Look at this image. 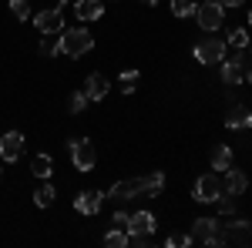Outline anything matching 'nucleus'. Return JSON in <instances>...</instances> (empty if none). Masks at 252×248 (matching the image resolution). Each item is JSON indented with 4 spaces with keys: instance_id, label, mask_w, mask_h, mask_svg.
Returning <instances> with one entry per match:
<instances>
[{
    "instance_id": "6",
    "label": "nucleus",
    "mask_w": 252,
    "mask_h": 248,
    "mask_svg": "<svg viewBox=\"0 0 252 248\" xmlns=\"http://www.w3.org/2000/svg\"><path fill=\"white\" fill-rule=\"evenodd\" d=\"M222 194H225V188H222V181H219L212 171L202 174V178L195 181V188H192V198L198 201V205H215Z\"/></svg>"
},
{
    "instance_id": "2",
    "label": "nucleus",
    "mask_w": 252,
    "mask_h": 248,
    "mask_svg": "<svg viewBox=\"0 0 252 248\" xmlns=\"http://www.w3.org/2000/svg\"><path fill=\"white\" fill-rule=\"evenodd\" d=\"M225 54H229V44H225L222 37H202L198 44H195V51H192V57L198 60V64H205V67L222 64Z\"/></svg>"
},
{
    "instance_id": "24",
    "label": "nucleus",
    "mask_w": 252,
    "mask_h": 248,
    "mask_svg": "<svg viewBox=\"0 0 252 248\" xmlns=\"http://www.w3.org/2000/svg\"><path fill=\"white\" fill-rule=\"evenodd\" d=\"M138 81H141V74L138 71H121V77H118V84H121V94H135V87H138Z\"/></svg>"
},
{
    "instance_id": "35",
    "label": "nucleus",
    "mask_w": 252,
    "mask_h": 248,
    "mask_svg": "<svg viewBox=\"0 0 252 248\" xmlns=\"http://www.w3.org/2000/svg\"><path fill=\"white\" fill-rule=\"evenodd\" d=\"M138 3H145V7H155L158 0H138Z\"/></svg>"
},
{
    "instance_id": "30",
    "label": "nucleus",
    "mask_w": 252,
    "mask_h": 248,
    "mask_svg": "<svg viewBox=\"0 0 252 248\" xmlns=\"http://www.w3.org/2000/svg\"><path fill=\"white\" fill-rule=\"evenodd\" d=\"M215 208H219V215H225V218H232V215H235V194H229V198L222 194V198L215 201Z\"/></svg>"
},
{
    "instance_id": "33",
    "label": "nucleus",
    "mask_w": 252,
    "mask_h": 248,
    "mask_svg": "<svg viewBox=\"0 0 252 248\" xmlns=\"http://www.w3.org/2000/svg\"><path fill=\"white\" fill-rule=\"evenodd\" d=\"M219 3H222V7H225V10H235V7H242V3H246V0H219Z\"/></svg>"
},
{
    "instance_id": "29",
    "label": "nucleus",
    "mask_w": 252,
    "mask_h": 248,
    "mask_svg": "<svg viewBox=\"0 0 252 248\" xmlns=\"http://www.w3.org/2000/svg\"><path fill=\"white\" fill-rule=\"evenodd\" d=\"M10 14H14L20 24H27V17H31V3H27V0H10Z\"/></svg>"
},
{
    "instance_id": "32",
    "label": "nucleus",
    "mask_w": 252,
    "mask_h": 248,
    "mask_svg": "<svg viewBox=\"0 0 252 248\" xmlns=\"http://www.w3.org/2000/svg\"><path fill=\"white\" fill-rule=\"evenodd\" d=\"M128 242L138 248H148V245H155V235H128Z\"/></svg>"
},
{
    "instance_id": "38",
    "label": "nucleus",
    "mask_w": 252,
    "mask_h": 248,
    "mask_svg": "<svg viewBox=\"0 0 252 248\" xmlns=\"http://www.w3.org/2000/svg\"><path fill=\"white\" fill-rule=\"evenodd\" d=\"M249 27H252V10H249Z\"/></svg>"
},
{
    "instance_id": "11",
    "label": "nucleus",
    "mask_w": 252,
    "mask_h": 248,
    "mask_svg": "<svg viewBox=\"0 0 252 248\" xmlns=\"http://www.w3.org/2000/svg\"><path fill=\"white\" fill-rule=\"evenodd\" d=\"M104 194H108L111 201H131V198H138V194H141V178H125V181L111 185Z\"/></svg>"
},
{
    "instance_id": "23",
    "label": "nucleus",
    "mask_w": 252,
    "mask_h": 248,
    "mask_svg": "<svg viewBox=\"0 0 252 248\" xmlns=\"http://www.w3.org/2000/svg\"><path fill=\"white\" fill-rule=\"evenodd\" d=\"M249 30H246V27H232V30H229V37H225V44H229V47H232V51H246V47H249Z\"/></svg>"
},
{
    "instance_id": "16",
    "label": "nucleus",
    "mask_w": 252,
    "mask_h": 248,
    "mask_svg": "<svg viewBox=\"0 0 252 248\" xmlns=\"http://www.w3.org/2000/svg\"><path fill=\"white\" fill-rule=\"evenodd\" d=\"M225 128L229 131H246V128H252V111L246 104H235L232 111H229V117H225Z\"/></svg>"
},
{
    "instance_id": "27",
    "label": "nucleus",
    "mask_w": 252,
    "mask_h": 248,
    "mask_svg": "<svg viewBox=\"0 0 252 248\" xmlns=\"http://www.w3.org/2000/svg\"><path fill=\"white\" fill-rule=\"evenodd\" d=\"M172 14H175L178 20L195 17V0H172Z\"/></svg>"
},
{
    "instance_id": "9",
    "label": "nucleus",
    "mask_w": 252,
    "mask_h": 248,
    "mask_svg": "<svg viewBox=\"0 0 252 248\" xmlns=\"http://www.w3.org/2000/svg\"><path fill=\"white\" fill-rule=\"evenodd\" d=\"M34 27H37V34H61V30H64V10H61V7L37 10V14H34Z\"/></svg>"
},
{
    "instance_id": "21",
    "label": "nucleus",
    "mask_w": 252,
    "mask_h": 248,
    "mask_svg": "<svg viewBox=\"0 0 252 248\" xmlns=\"http://www.w3.org/2000/svg\"><path fill=\"white\" fill-rule=\"evenodd\" d=\"M54 201H58V191H54L51 181H44V185L34 191V205H37V208H51Z\"/></svg>"
},
{
    "instance_id": "36",
    "label": "nucleus",
    "mask_w": 252,
    "mask_h": 248,
    "mask_svg": "<svg viewBox=\"0 0 252 248\" xmlns=\"http://www.w3.org/2000/svg\"><path fill=\"white\" fill-rule=\"evenodd\" d=\"M64 3H71V0H58V7H64Z\"/></svg>"
},
{
    "instance_id": "4",
    "label": "nucleus",
    "mask_w": 252,
    "mask_h": 248,
    "mask_svg": "<svg viewBox=\"0 0 252 248\" xmlns=\"http://www.w3.org/2000/svg\"><path fill=\"white\" fill-rule=\"evenodd\" d=\"M67 151H71V165H74L81 174L94 171L97 154H94V144H91V138H74V141L67 144Z\"/></svg>"
},
{
    "instance_id": "17",
    "label": "nucleus",
    "mask_w": 252,
    "mask_h": 248,
    "mask_svg": "<svg viewBox=\"0 0 252 248\" xmlns=\"http://www.w3.org/2000/svg\"><path fill=\"white\" fill-rule=\"evenodd\" d=\"M222 188H225V194H235V198H239V194H246V188H249V174L239 171V168H229Z\"/></svg>"
},
{
    "instance_id": "15",
    "label": "nucleus",
    "mask_w": 252,
    "mask_h": 248,
    "mask_svg": "<svg viewBox=\"0 0 252 248\" xmlns=\"http://www.w3.org/2000/svg\"><path fill=\"white\" fill-rule=\"evenodd\" d=\"M108 91H111V84H108V77L104 74H88V81H84V94L91 97V101H104L108 97Z\"/></svg>"
},
{
    "instance_id": "19",
    "label": "nucleus",
    "mask_w": 252,
    "mask_h": 248,
    "mask_svg": "<svg viewBox=\"0 0 252 248\" xmlns=\"http://www.w3.org/2000/svg\"><path fill=\"white\" fill-rule=\"evenodd\" d=\"M161 188H165V171H148L141 178V194L145 198H158Z\"/></svg>"
},
{
    "instance_id": "22",
    "label": "nucleus",
    "mask_w": 252,
    "mask_h": 248,
    "mask_svg": "<svg viewBox=\"0 0 252 248\" xmlns=\"http://www.w3.org/2000/svg\"><path fill=\"white\" fill-rule=\"evenodd\" d=\"M37 51H40V57H54V54H61V37L58 34H40Z\"/></svg>"
},
{
    "instance_id": "8",
    "label": "nucleus",
    "mask_w": 252,
    "mask_h": 248,
    "mask_svg": "<svg viewBox=\"0 0 252 248\" xmlns=\"http://www.w3.org/2000/svg\"><path fill=\"white\" fill-rule=\"evenodd\" d=\"M246 81V51H235L232 57L222 60V84L225 87H235Z\"/></svg>"
},
{
    "instance_id": "13",
    "label": "nucleus",
    "mask_w": 252,
    "mask_h": 248,
    "mask_svg": "<svg viewBox=\"0 0 252 248\" xmlns=\"http://www.w3.org/2000/svg\"><path fill=\"white\" fill-rule=\"evenodd\" d=\"M74 17L81 24H91V20L104 17V0H74Z\"/></svg>"
},
{
    "instance_id": "3",
    "label": "nucleus",
    "mask_w": 252,
    "mask_h": 248,
    "mask_svg": "<svg viewBox=\"0 0 252 248\" xmlns=\"http://www.w3.org/2000/svg\"><path fill=\"white\" fill-rule=\"evenodd\" d=\"M195 20H198V27L205 34H215L222 27V20H225V7L219 0H202V3H195Z\"/></svg>"
},
{
    "instance_id": "10",
    "label": "nucleus",
    "mask_w": 252,
    "mask_h": 248,
    "mask_svg": "<svg viewBox=\"0 0 252 248\" xmlns=\"http://www.w3.org/2000/svg\"><path fill=\"white\" fill-rule=\"evenodd\" d=\"M20 154H24V134L20 131L0 134V161L14 165V161H20Z\"/></svg>"
},
{
    "instance_id": "26",
    "label": "nucleus",
    "mask_w": 252,
    "mask_h": 248,
    "mask_svg": "<svg viewBox=\"0 0 252 248\" xmlns=\"http://www.w3.org/2000/svg\"><path fill=\"white\" fill-rule=\"evenodd\" d=\"M88 104H91V97L84 94V91H74L71 101H67V111H71V114H84V111H88Z\"/></svg>"
},
{
    "instance_id": "39",
    "label": "nucleus",
    "mask_w": 252,
    "mask_h": 248,
    "mask_svg": "<svg viewBox=\"0 0 252 248\" xmlns=\"http://www.w3.org/2000/svg\"><path fill=\"white\" fill-rule=\"evenodd\" d=\"M0 174H3V171H0Z\"/></svg>"
},
{
    "instance_id": "1",
    "label": "nucleus",
    "mask_w": 252,
    "mask_h": 248,
    "mask_svg": "<svg viewBox=\"0 0 252 248\" xmlns=\"http://www.w3.org/2000/svg\"><path fill=\"white\" fill-rule=\"evenodd\" d=\"M58 37H61V54L64 57H84V54L94 51V34L84 30L81 24L78 27H64Z\"/></svg>"
},
{
    "instance_id": "18",
    "label": "nucleus",
    "mask_w": 252,
    "mask_h": 248,
    "mask_svg": "<svg viewBox=\"0 0 252 248\" xmlns=\"http://www.w3.org/2000/svg\"><path fill=\"white\" fill-rule=\"evenodd\" d=\"M31 174H34V178H40V181H47V178H51V174H54V158H51V154H34V158H31Z\"/></svg>"
},
{
    "instance_id": "5",
    "label": "nucleus",
    "mask_w": 252,
    "mask_h": 248,
    "mask_svg": "<svg viewBox=\"0 0 252 248\" xmlns=\"http://www.w3.org/2000/svg\"><path fill=\"white\" fill-rule=\"evenodd\" d=\"M192 238L195 242H202V245L209 248H222V221H215V218H195L192 221Z\"/></svg>"
},
{
    "instance_id": "25",
    "label": "nucleus",
    "mask_w": 252,
    "mask_h": 248,
    "mask_svg": "<svg viewBox=\"0 0 252 248\" xmlns=\"http://www.w3.org/2000/svg\"><path fill=\"white\" fill-rule=\"evenodd\" d=\"M104 245L111 248H128L131 242H128V231L125 228H108V235H104Z\"/></svg>"
},
{
    "instance_id": "14",
    "label": "nucleus",
    "mask_w": 252,
    "mask_h": 248,
    "mask_svg": "<svg viewBox=\"0 0 252 248\" xmlns=\"http://www.w3.org/2000/svg\"><path fill=\"white\" fill-rule=\"evenodd\" d=\"M155 228H158V221H155L152 211H135L125 231H128V235H155Z\"/></svg>"
},
{
    "instance_id": "37",
    "label": "nucleus",
    "mask_w": 252,
    "mask_h": 248,
    "mask_svg": "<svg viewBox=\"0 0 252 248\" xmlns=\"http://www.w3.org/2000/svg\"><path fill=\"white\" fill-rule=\"evenodd\" d=\"M246 51H249V54H252V40H249V47H246Z\"/></svg>"
},
{
    "instance_id": "20",
    "label": "nucleus",
    "mask_w": 252,
    "mask_h": 248,
    "mask_svg": "<svg viewBox=\"0 0 252 248\" xmlns=\"http://www.w3.org/2000/svg\"><path fill=\"white\" fill-rule=\"evenodd\" d=\"M232 168V148L229 144H215L212 148V171H229Z\"/></svg>"
},
{
    "instance_id": "28",
    "label": "nucleus",
    "mask_w": 252,
    "mask_h": 248,
    "mask_svg": "<svg viewBox=\"0 0 252 248\" xmlns=\"http://www.w3.org/2000/svg\"><path fill=\"white\" fill-rule=\"evenodd\" d=\"M195 238H192V231H172L168 238H165V245L168 248H189Z\"/></svg>"
},
{
    "instance_id": "7",
    "label": "nucleus",
    "mask_w": 252,
    "mask_h": 248,
    "mask_svg": "<svg viewBox=\"0 0 252 248\" xmlns=\"http://www.w3.org/2000/svg\"><path fill=\"white\" fill-rule=\"evenodd\" d=\"M222 242L225 245H252V221L249 218H232L222 225Z\"/></svg>"
},
{
    "instance_id": "12",
    "label": "nucleus",
    "mask_w": 252,
    "mask_h": 248,
    "mask_svg": "<svg viewBox=\"0 0 252 248\" xmlns=\"http://www.w3.org/2000/svg\"><path fill=\"white\" fill-rule=\"evenodd\" d=\"M104 191H81L78 198H74V211L78 215H97L101 211V205H104Z\"/></svg>"
},
{
    "instance_id": "34",
    "label": "nucleus",
    "mask_w": 252,
    "mask_h": 248,
    "mask_svg": "<svg viewBox=\"0 0 252 248\" xmlns=\"http://www.w3.org/2000/svg\"><path fill=\"white\" fill-rule=\"evenodd\" d=\"M246 84L252 87V67H246Z\"/></svg>"
},
{
    "instance_id": "31",
    "label": "nucleus",
    "mask_w": 252,
    "mask_h": 248,
    "mask_svg": "<svg viewBox=\"0 0 252 248\" xmlns=\"http://www.w3.org/2000/svg\"><path fill=\"white\" fill-rule=\"evenodd\" d=\"M128 221H131L128 211H115V215H111V228H128Z\"/></svg>"
}]
</instances>
